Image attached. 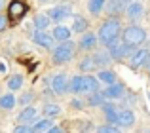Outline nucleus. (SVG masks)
Returning <instances> with one entry per match:
<instances>
[{
	"label": "nucleus",
	"instance_id": "412c9836",
	"mask_svg": "<svg viewBox=\"0 0 150 133\" xmlns=\"http://www.w3.org/2000/svg\"><path fill=\"white\" fill-rule=\"evenodd\" d=\"M91 57H93V61H95L97 69H103V66H108V65H110V61H112V57H110L108 50H106V52H95Z\"/></svg>",
	"mask_w": 150,
	"mask_h": 133
},
{
	"label": "nucleus",
	"instance_id": "1a4fd4ad",
	"mask_svg": "<svg viewBox=\"0 0 150 133\" xmlns=\"http://www.w3.org/2000/svg\"><path fill=\"white\" fill-rule=\"evenodd\" d=\"M124 11H125V17H127L129 21H139V19L144 15V6H143L141 2H135V0H131V2L125 4Z\"/></svg>",
	"mask_w": 150,
	"mask_h": 133
},
{
	"label": "nucleus",
	"instance_id": "393cba45",
	"mask_svg": "<svg viewBox=\"0 0 150 133\" xmlns=\"http://www.w3.org/2000/svg\"><path fill=\"white\" fill-rule=\"evenodd\" d=\"M103 103H105V95L101 93V89H99V91L88 93V105H89V107H101Z\"/></svg>",
	"mask_w": 150,
	"mask_h": 133
},
{
	"label": "nucleus",
	"instance_id": "f3484780",
	"mask_svg": "<svg viewBox=\"0 0 150 133\" xmlns=\"http://www.w3.org/2000/svg\"><path fill=\"white\" fill-rule=\"evenodd\" d=\"M97 80H99L101 84L108 86V84H112V82H116V72L106 69V66H103V69H99V72H97Z\"/></svg>",
	"mask_w": 150,
	"mask_h": 133
},
{
	"label": "nucleus",
	"instance_id": "4c0bfd02",
	"mask_svg": "<svg viewBox=\"0 0 150 133\" xmlns=\"http://www.w3.org/2000/svg\"><path fill=\"white\" fill-rule=\"evenodd\" d=\"M4 4H6V0H0V10L4 8Z\"/></svg>",
	"mask_w": 150,
	"mask_h": 133
},
{
	"label": "nucleus",
	"instance_id": "4468645a",
	"mask_svg": "<svg viewBox=\"0 0 150 133\" xmlns=\"http://www.w3.org/2000/svg\"><path fill=\"white\" fill-rule=\"evenodd\" d=\"M135 124V112L131 108H122L118 110V126L120 127H131Z\"/></svg>",
	"mask_w": 150,
	"mask_h": 133
},
{
	"label": "nucleus",
	"instance_id": "0eeeda50",
	"mask_svg": "<svg viewBox=\"0 0 150 133\" xmlns=\"http://www.w3.org/2000/svg\"><path fill=\"white\" fill-rule=\"evenodd\" d=\"M46 13L50 15L51 21H55V23H63L65 19H69L70 15H72V8L67 6V4H59V6L50 8V10L46 11Z\"/></svg>",
	"mask_w": 150,
	"mask_h": 133
},
{
	"label": "nucleus",
	"instance_id": "ea45409f",
	"mask_svg": "<svg viewBox=\"0 0 150 133\" xmlns=\"http://www.w3.org/2000/svg\"><path fill=\"white\" fill-rule=\"evenodd\" d=\"M148 66H150V65H148Z\"/></svg>",
	"mask_w": 150,
	"mask_h": 133
},
{
	"label": "nucleus",
	"instance_id": "c85d7f7f",
	"mask_svg": "<svg viewBox=\"0 0 150 133\" xmlns=\"http://www.w3.org/2000/svg\"><path fill=\"white\" fill-rule=\"evenodd\" d=\"M78 69L82 70V72H91L93 69H97V65H95V61H93V57H84V59L80 61V65H78Z\"/></svg>",
	"mask_w": 150,
	"mask_h": 133
},
{
	"label": "nucleus",
	"instance_id": "dca6fc26",
	"mask_svg": "<svg viewBox=\"0 0 150 133\" xmlns=\"http://www.w3.org/2000/svg\"><path fill=\"white\" fill-rule=\"evenodd\" d=\"M101 89V82L97 80V76L86 72L84 74V93H91V91H99Z\"/></svg>",
	"mask_w": 150,
	"mask_h": 133
},
{
	"label": "nucleus",
	"instance_id": "cd10ccee",
	"mask_svg": "<svg viewBox=\"0 0 150 133\" xmlns=\"http://www.w3.org/2000/svg\"><path fill=\"white\" fill-rule=\"evenodd\" d=\"M21 86H23L21 74H13L11 78H8V89H10V91H17V89H21Z\"/></svg>",
	"mask_w": 150,
	"mask_h": 133
},
{
	"label": "nucleus",
	"instance_id": "4be33fe9",
	"mask_svg": "<svg viewBox=\"0 0 150 133\" xmlns=\"http://www.w3.org/2000/svg\"><path fill=\"white\" fill-rule=\"evenodd\" d=\"M70 29L74 30V33H86V30L89 29V23L86 17H82V15H74V21H72V27Z\"/></svg>",
	"mask_w": 150,
	"mask_h": 133
},
{
	"label": "nucleus",
	"instance_id": "6ab92c4d",
	"mask_svg": "<svg viewBox=\"0 0 150 133\" xmlns=\"http://www.w3.org/2000/svg\"><path fill=\"white\" fill-rule=\"evenodd\" d=\"M15 107H17V99H15L13 91L0 95V108H2V110H11V108H15Z\"/></svg>",
	"mask_w": 150,
	"mask_h": 133
},
{
	"label": "nucleus",
	"instance_id": "423d86ee",
	"mask_svg": "<svg viewBox=\"0 0 150 133\" xmlns=\"http://www.w3.org/2000/svg\"><path fill=\"white\" fill-rule=\"evenodd\" d=\"M51 89H53V95H59V97L69 93V76H67V72L53 74V78H51Z\"/></svg>",
	"mask_w": 150,
	"mask_h": 133
},
{
	"label": "nucleus",
	"instance_id": "9d476101",
	"mask_svg": "<svg viewBox=\"0 0 150 133\" xmlns=\"http://www.w3.org/2000/svg\"><path fill=\"white\" fill-rule=\"evenodd\" d=\"M101 93L105 95V99H122L125 95V86L124 84H118V82H112L108 84L105 89H101Z\"/></svg>",
	"mask_w": 150,
	"mask_h": 133
},
{
	"label": "nucleus",
	"instance_id": "aec40b11",
	"mask_svg": "<svg viewBox=\"0 0 150 133\" xmlns=\"http://www.w3.org/2000/svg\"><path fill=\"white\" fill-rule=\"evenodd\" d=\"M50 25H51V19H50L48 13H36L34 15V19H33V27L34 29L46 30V29H50Z\"/></svg>",
	"mask_w": 150,
	"mask_h": 133
},
{
	"label": "nucleus",
	"instance_id": "20e7f679",
	"mask_svg": "<svg viewBox=\"0 0 150 133\" xmlns=\"http://www.w3.org/2000/svg\"><path fill=\"white\" fill-rule=\"evenodd\" d=\"M135 48L137 46H131V44H112L110 48H106L108 50V53H110V57H112V61H122V59H127L129 55H131L133 52H135Z\"/></svg>",
	"mask_w": 150,
	"mask_h": 133
},
{
	"label": "nucleus",
	"instance_id": "f257e3e1",
	"mask_svg": "<svg viewBox=\"0 0 150 133\" xmlns=\"http://www.w3.org/2000/svg\"><path fill=\"white\" fill-rule=\"evenodd\" d=\"M122 33V23L118 21L116 17H108L101 23L99 27V33H97V38L105 48H110L112 44H116L118 38H120Z\"/></svg>",
	"mask_w": 150,
	"mask_h": 133
},
{
	"label": "nucleus",
	"instance_id": "bb28decb",
	"mask_svg": "<svg viewBox=\"0 0 150 133\" xmlns=\"http://www.w3.org/2000/svg\"><path fill=\"white\" fill-rule=\"evenodd\" d=\"M105 2H106V0H88V10H89V13L97 17V15L103 11V8H105Z\"/></svg>",
	"mask_w": 150,
	"mask_h": 133
},
{
	"label": "nucleus",
	"instance_id": "e433bc0d",
	"mask_svg": "<svg viewBox=\"0 0 150 133\" xmlns=\"http://www.w3.org/2000/svg\"><path fill=\"white\" fill-rule=\"evenodd\" d=\"M4 74H6V63L0 61V76H4Z\"/></svg>",
	"mask_w": 150,
	"mask_h": 133
},
{
	"label": "nucleus",
	"instance_id": "b1692460",
	"mask_svg": "<svg viewBox=\"0 0 150 133\" xmlns=\"http://www.w3.org/2000/svg\"><path fill=\"white\" fill-rule=\"evenodd\" d=\"M25 11H27V6L23 2H19V0H13V2L10 4V13H11L13 19H19Z\"/></svg>",
	"mask_w": 150,
	"mask_h": 133
},
{
	"label": "nucleus",
	"instance_id": "473e14b6",
	"mask_svg": "<svg viewBox=\"0 0 150 133\" xmlns=\"http://www.w3.org/2000/svg\"><path fill=\"white\" fill-rule=\"evenodd\" d=\"M70 107H72V108H76V110H82V108H84V103H82L80 99H76V97H74V99L70 101Z\"/></svg>",
	"mask_w": 150,
	"mask_h": 133
},
{
	"label": "nucleus",
	"instance_id": "c9c22d12",
	"mask_svg": "<svg viewBox=\"0 0 150 133\" xmlns=\"http://www.w3.org/2000/svg\"><path fill=\"white\" fill-rule=\"evenodd\" d=\"M48 131H51V133H61L63 131V127L61 126H50V129Z\"/></svg>",
	"mask_w": 150,
	"mask_h": 133
},
{
	"label": "nucleus",
	"instance_id": "7ed1b4c3",
	"mask_svg": "<svg viewBox=\"0 0 150 133\" xmlns=\"http://www.w3.org/2000/svg\"><path fill=\"white\" fill-rule=\"evenodd\" d=\"M122 38H124L125 44L131 46H141L144 40H146V30L141 25H129L122 30Z\"/></svg>",
	"mask_w": 150,
	"mask_h": 133
},
{
	"label": "nucleus",
	"instance_id": "2eb2a0df",
	"mask_svg": "<svg viewBox=\"0 0 150 133\" xmlns=\"http://www.w3.org/2000/svg\"><path fill=\"white\" fill-rule=\"evenodd\" d=\"M70 34H72V29L65 27L63 23H57V25L51 29V36L55 38V42H63V40H69Z\"/></svg>",
	"mask_w": 150,
	"mask_h": 133
},
{
	"label": "nucleus",
	"instance_id": "9b49d317",
	"mask_svg": "<svg viewBox=\"0 0 150 133\" xmlns=\"http://www.w3.org/2000/svg\"><path fill=\"white\" fill-rule=\"evenodd\" d=\"M97 44H99V38H97V34L86 30V33H82V38H80V42H78V48L84 50V52H91V50L97 48Z\"/></svg>",
	"mask_w": 150,
	"mask_h": 133
},
{
	"label": "nucleus",
	"instance_id": "c756f323",
	"mask_svg": "<svg viewBox=\"0 0 150 133\" xmlns=\"http://www.w3.org/2000/svg\"><path fill=\"white\" fill-rule=\"evenodd\" d=\"M50 126H51V118L46 116L44 120H38L34 126H30V131H48Z\"/></svg>",
	"mask_w": 150,
	"mask_h": 133
},
{
	"label": "nucleus",
	"instance_id": "39448f33",
	"mask_svg": "<svg viewBox=\"0 0 150 133\" xmlns=\"http://www.w3.org/2000/svg\"><path fill=\"white\" fill-rule=\"evenodd\" d=\"M127 59H129V66H131V69H141V66H144V65H150V50H146V48L137 50L135 48V52H133Z\"/></svg>",
	"mask_w": 150,
	"mask_h": 133
},
{
	"label": "nucleus",
	"instance_id": "5701e85b",
	"mask_svg": "<svg viewBox=\"0 0 150 133\" xmlns=\"http://www.w3.org/2000/svg\"><path fill=\"white\" fill-rule=\"evenodd\" d=\"M105 8L108 10L110 15H116V13H120V11H124L125 0H108V2H105Z\"/></svg>",
	"mask_w": 150,
	"mask_h": 133
},
{
	"label": "nucleus",
	"instance_id": "a878e982",
	"mask_svg": "<svg viewBox=\"0 0 150 133\" xmlns=\"http://www.w3.org/2000/svg\"><path fill=\"white\" fill-rule=\"evenodd\" d=\"M42 112H44V116H48V118H55V116L61 114V107L55 103H46L44 107H42Z\"/></svg>",
	"mask_w": 150,
	"mask_h": 133
},
{
	"label": "nucleus",
	"instance_id": "58836bf2",
	"mask_svg": "<svg viewBox=\"0 0 150 133\" xmlns=\"http://www.w3.org/2000/svg\"><path fill=\"white\" fill-rule=\"evenodd\" d=\"M38 2H42V4H44V2H50V0H38Z\"/></svg>",
	"mask_w": 150,
	"mask_h": 133
},
{
	"label": "nucleus",
	"instance_id": "f8f14e48",
	"mask_svg": "<svg viewBox=\"0 0 150 133\" xmlns=\"http://www.w3.org/2000/svg\"><path fill=\"white\" fill-rule=\"evenodd\" d=\"M36 114H38V110L33 107V105H25V107H23V110L17 114V122L30 126L33 122H36Z\"/></svg>",
	"mask_w": 150,
	"mask_h": 133
},
{
	"label": "nucleus",
	"instance_id": "f704fd0d",
	"mask_svg": "<svg viewBox=\"0 0 150 133\" xmlns=\"http://www.w3.org/2000/svg\"><path fill=\"white\" fill-rule=\"evenodd\" d=\"M30 131V126H27V124H23V126H17L13 129V133H29Z\"/></svg>",
	"mask_w": 150,
	"mask_h": 133
},
{
	"label": "nucleus",
	"instance_id": "a211bd4d",
	"mask_svg": "<svg viewBox=\"0 0 150 133\" xmlns=\"http://www.w3.org/2000/svg\"><path fill=\"white\" fill-rule=\"evenodd\" d=\"M69 91L74 93V95H80V93H84V76H72L69 80Z\"/></svg>",
	"mask_w": 150,
	"mask_h": 133
},
{
	"label": "nucleus",
	"instance_id": "6e6552de",
	"mask_svg": "<svg viewBox=\"0 0 150 133\" xmlns=\"http://www.w3.org/2000/svg\"><path fill=\"white\" fill-rule=\"evenodd\" d=\"M33 40H34L36 46H40V48H44V50H51L53 44H55V38L51 36V33H48V30H40V29L34 30Z\"/></svg>",
	"mask_w": 150,
	"mask_h": 133
},
{
	"label": "nucleus",
	"instance_id": "2f4dec72",
	"mask_svg": "<svg viewBox=\"0 0 150 133\" xmlns=\"http://www.w3.org/2000/svg\"><path fill=\"white\" fill-rule=\"evenodd\" d=\"M97 131H99V133H116V131H120V126H112V124L105 122L103 126L97 127Z\"/></svg>",
	"mask_w": 150,
	"mask_h": 133
},
{
	"label": "nucleus",
	"instance_id": "7c9ffc66",
	"mask_svg": "<svg viewBox=\"0 0 150 133\" xmlns=\"http://www.w3.org/2000/svg\"><path fill=\"white\" fill-rule=\"evenodd\" d=\"M34 91H23L21 93V97H19L17 99V103L19 105H23V107H25V105H33V101H34Z\"/></svg>",
	"mask_w": 150,
	"mask_h": 133
},
{
	"label": "nucleus",
	"instance_id": "ddd939ff",
	"mask_svg": "<svg viewBox=\"0 0 150 133\" xmlns=\"http://www.w3.org/2000/svg\"><path fill=\"white\" fill-rule=\"evenodd\" d=\"M101 107H103V112H105V122L118 126V107L116 105L110 103V101H105Z\"/></svg>",
	"mask_w": 150,
	"mask_h": 133
},
{
	"label": "nucleus",
	"instance_id": "72a5a7b5",
	"mask_svg": "<svg viewBox=\"0 0 150 133\" xmlns=\"http://www.w3.org/2000/svg\"><path fill=\"white\" fill-rule=\"evenodd\" d=\"M6 29H8V17L0 13V33H4Z\"/></svg>",
	"mask_w": 150,
	"mask_h": 133
},
{
	"label": "nucleus",
	"instance_id": "f03ea898",
	"mask_svg": "<svg viewBox=\"0 0 150 133\" xmlns=\"http://www.w3.org/2000/svg\"><path fill=\"white\" fill-rule=\"evenodd\" d=\"M74 53H76V46H74V42H70V38H69V40L59 42V46L53 48L51 61H53V65H65V63H69L70 59H74Z\"/></svg>",
	"mask_w": 150,
	"mask_h": 133
}]
</instances>
